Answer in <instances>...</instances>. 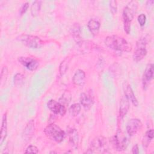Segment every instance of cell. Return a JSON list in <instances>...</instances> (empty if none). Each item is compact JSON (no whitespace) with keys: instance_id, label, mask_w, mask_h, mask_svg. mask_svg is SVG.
<instances>
[{"instance_id":"6da1fadb","label":"cell","mask_w":154,"mask_h":154,"mask_svg":"<svg viewBox=\"0 0 154 154\" xmlns=\"http://www.w3.org/2000/svg\"><path fill=\"white\" fill-rule=\"evenodd\" d=\"M105 45L113 50L130 52L132 46L124 38L118 35H112L106 37L105 39Z\"/></svg>"},{"instance_id":"7a4b0ae2","label":"cell","mask_w":154,"mask_h":154,"mask_svg":"<svg viewBox=\"0 0 154 154\" xmlns=\"http://www.w3.org/2000/svg\"><path fill=\"white\" fill-rule=\"evenodd\" d=\"M137 2L135 1H130L125 7L123 11L124 30L128 34L131 30V23L134 19L137 9Z\"/></svg>"},{"instance_id":"3957f363","label":"cell","mask_w":154,"mask_h":154,"mask_svg":"<svg viewBox=\"0 0 154 154\" xmlns=\"http://www.w3.org/2000/svg\"><path fill=\"white\" fill-rule=\"evenodd\" d=\"M44 132L46 136L57 143L61 142L65 136L64 132L58 125L53 123L48 125Z\"/></svg>"},{"instance_id":"277c9868","label":"cell","mask_w":154,"mask_h":154,"mask_svg":"<svg viewBox=\"0 0 154 154\" xmlns=\"http://www.w3.org/2000/svg\"><path fill=\"white\" fill-rule=\"evenodd\" d=\"M147 42V37L146 36L140 37L137 42L136 48L133 55V59L135 61L138 62L141 61L146 55V45Z\"/></svg>"},{"instance_id":"5b68a950","label":"cell","mask_w":154,"mask_h":154,"mask_svg":"<svg viewBox=\"0 0 154 154\" xmlns=\"http://www.w3.org/2000/svg\"><path fill=\"white\" fill-rule=\"evenodd\" d=\"M19 40L26 46L32 49H38L43 45L42 39L35 35H22L19 37Z\"/></svg>"},{"instance_id":"8992f818","label":"cell","mask_w":154,"mask_h":154,"mask_svg":"<svg viewBox=\"0 0 154 154\" xmlns=\"http://www.w3.org/2000/svg\"><path fill=\"white\" fill-rule=\"evenodd\" d=\"M114 146L116 150L119 151H122L126 149L128 146V140L123 134V132L119 130L117 131L116 135L114 136Z\"/></svg>"},{"instance_id":"52a82bcc","label":"cell","mask_w":154,"mask_h":154,"mask_svg":"<svg viewBox=\"0 0 154 154\" xmlns=\"http://www.w3.org/2000/svg\"><path fill=\"white\" fill-rule=\"evenodd\" d=\"M143 124L141 122L137 119H130L126 125V131L128 135L132 136L135 135L139 131L141 130Z\"/></svg>"},{"instance_id":"ba28073f","label":"cell","mask_w":154,"mask_h":154,"mask_svg":"<svg viewBox=\"0 0 154 154\" xmlns=\"http://www.w3.org/2000/svg\"><path fill=\"white\" fill-rule=\"evenodd\" d=\"M18 61L31 71L35 70L39 66V63L33 58L26 57H20L18 58Z\"/></svg>"},{"instance_id":"9c48e42d","label":"cell","mask_w":154,"mask_h":154,"mask_svg":"<svg viewBox=\"0 0 154 154\" xmlns=\"http://www.w3.org/2000/svg\"><path fill=\"white\" fill-rule=\"evenodd\" d=\"M47 105L48 108L55 114H60V116H63L66 112V106L55 100H50L48 102Z\"/></svg>"},{"instance_id":"30bf717a","label":"cell","mask_w":154,"mask_h":154,"mask_svg":"<svg viewBox=\"0 0 154 154\" xmlns=\"http://www.w3.org/2000/svg\"><path fill=\"white\" fill-rule=\"evenodd\" d=\"M106 141L103 137H99L94 138L91 144V153L93 152V150H96L99 152L106 150Z\"/></svg>"},{"instance_id":"8fae6325","label":"cell","mask_w":154,"mask_h":154,"mask_svg":"<svg viewBox=\"0 0 154 154\" xmlns=\"http://www.w3.org/2000/svg\"><path fill=\"white\" fill-rule=\"evenodd\" d=\"M80 102L85 109H89L94 102V97L90 93H82L80 96Z\"/></svg>"},{"instance_id":"7c38bea8","label":"cell","mask_w":154,"mask_h":154,"mask_svg":"<svg viewBox=\"0 0 154 154\" xmlns=\"http://www.w3.org/2000/svg\"><path fill=\"white\" fill-rule=\"evenodd\" d=\"M153 64H149L144 72L143 76V84L144 87H146L149 82L153 79Z\"/></svg>"},{"instance_id":"4fadbf2b","label":"cell","mask_w":154,"mask_h":154,"mask_svg":"<svg viewBox=\"0 0 154 154\" xmlns=\"http://www.w3.org/2000/svg\"><path fill=\"white\" fill-rule=\"evenodd\" d=\"M123 90H124V92H125L126 97L129 100H130L135 106H137L138 105V100H137L136 97L134 95V91H133L131 85L126 82L125 83L124 85H123Z\"/></svg>"},{"instance_id":"5bb4252c","label":"cell","mask_w":154,"mask_h":154,"mask_svg":"<svg viewBox=\"0 0 154 154\" xmlns=\"http://www.w3.org/2000/svg\"><path fill=\"white\" fill-rule=\"evenodd\" d=\"M85 72L81 69H78L76 71L72 78L73 84L78 86L83 85L85 82Z\"/></svg>"},{"instance_id":"9a60e30c","label":"cell","mask_w":154,"mask_h":154,"mask_svg":"<svg viewBox=\"0 0 154 154\" xmlns=\"http://www.w3.org/2000/svg\"><path fill=\"white\" fill-rule=\"evenodd\" d=\"M129 108V100L126 97V96L123 97L121 99L120 103V109H119V116L121 119H123L127 114Z\"/></svg>"},{"instance_id":"2e32d148","label":"cell","mask_w":154,"mask_h":154,"mask_svg":"<svg viewBox=\"0 0 154 154\" xmlns=\"http://www.w3.org/2000/svg\"><path fill=\"white\" fill-rule=\"evenodd\" d=\"M34 131V121L31 120L26 125L23 131V138L25 140H29L33 135Z\"/></svg>"},{"instance_id":"e0dca14e","label":"cell","mask_w":154,"mask_h":154,"mask_svg":"<svg viewBox=\"0 0 154 154\" xmlns=\"http://www.w3.org/2000/svg\"><path fill=\"white\" fill-rule=\"evenodd\" d=\"M7 134V114H4L2 117V125L1 128V137H0V144L1 145L5 140Z\"/></svg>"},{"instance_id":"ac0fdd59","label":"cell","mask_w":154,"mask_h":154,"mask_svg":"<svg viewBox=\"0 0 154 154\" xmlns=\"http://www.w3.org/2000/svg\"><path fill=\"white\" fill-rule=\"evenodd\" d=\"M100 24L99 21L95 19H91L88 21L87 26L90 30V31L93 35H97L99 32Z\"/></svg>"},{"instance_id":"d6986e66","label":"cell","mask_w":154,"mask_h":154,"mask_svg":"<svg viewBox=\"0 0 154 154\" xmlns=\"http://www.w3.org/2000/svg\"><path fill=\"white\" fill-rule=\"evenodd\" d=\"M69 139L73 147H76L79 141V136L78 132L75 129H71L69 132Z\"/></svg>"},{"instance_id":"ffe728a7","label":"cell","mask_w":154,"mask_h":154,"mask_svg":"<svg viewBox=\"0 0 154 154\" xmlns=\"http://www.w3.org/2000/svg\"><path fill=\"white\" fill-rule=\"evenodd\" d=\"M153 135H154V132L153 129H150L146 132L143 139V145L144 147L146 148L148 147L149 144L153 138Z\"/></svg>"},{"instance_id":"44dd1931","label":"cell","mask_w":154,"mask_h":154,"mask_svg":"<svg viewBox=\"0 0 154 154\" xmlns=\"http://www.w3.org/2000/svg\"><path fill=\"white\" fill-rule=\"evenodd\" d=\"M41 7V1H35L31 7V13L32 16L35 17L37 16L39 13Z\"/></svg>"},{"instance_id":"7402d4cb","label":"cell","mask_w":154,"mask_h":154,"mask_svg":"<svg viewBox=\"0 0 154 154\" xmlns=\"http://www.w3.org/2000/svg\"><path fill=\"white\" fill-rule=\"evenodd\" d=\"M81 109V107L79 103H73L70 106L69 109V112L70 116L75 117L79 114V113L80 112Z\"/></svg>"},{"instance_id":"603a6c76","label":"cell","mask_w":154,"mask_h":154,"mask_svg":"<svg viewBox=\"0 0 154 154\" xmlns=\"http://www.w3.org/2000/svg\"><path fill=\"white\" fill-rule=\"evenodd\" d=\"M69 59L66 58L64 59L60 64L59 66V72L61 75H63L67 71L68 69V65H69Z\"/></svg>"},{"instance_id":"cb8c5ba5","label":"cell","mask_w":154,"mask_h":154,"mask_svg":"<svg viewBox=\"0 0 154 154\" xmlns=\"http://www.w3.org/2000/svg\"><path fill=\"white\" fill-rule=\"evenodd\" d=\"M24 82V76L21 73H17L14 77V84L16 86H21Z\"/></svg>"},{"instance_id":"d4e9b609","label":"cell","mask_w":154,"mask_h":154,"mask_svg":"<svg viewBox=\"0 0 154 154\" xmlns=\"http://www.w3.org/2000/svg\"><path fill=\"white\" fill-rule=\"evenodd\" d=\"M72 35L75 40H79L80 38V27L79 25L77 23L74 25L72 28Z\"/></svg>"},{"instance_id":"484cf974","label":"cell","mask_w":154,"mask_h":154,"mask_svg":"<svg viewBox=\"0 0 154 154\" xmlns=\"http://www.w3.org/2000/svg\"><path fill=\"white\" fill-rule=\"evenodd\" d=\"M8 75V69L7 67H4L1 70V85L2 86L3 84H4L6 81Z\"/></svg>"},{"instance_id":"4316f807","label":"cell","mask_w":154,"mask_h":154,"mask_svg":"<svg viewBox=\"0 0 154 154\" xmlns=\"http://www.w3.org/2000/svg\"><path fill=\"white\" fill-rule=\"evenodd\" d=\"M25 153H38V150L37 149V147L34 146H29L25 152Z\"/></svg>"},{"instance_id":"83f0119b","label":"cell","mask_w":154,"mask_h":154,"mask_svg":"<svg viewBox=\"0 0 154 154\" xmlns=\"http://www.w3.org/2000/svg\"><path fill=\"white\" fill-rule=\"evenodd\" d=\"M146 21V17L144 14H141L138 16V22L140 26H143L145 25Z\"/></svg>"},{"instance_id":"f1b7e54d","label":"cell","mask_w":154,"mask_h":154,"mask_svg":"<svg viewBox=\"0 0 154 154\" xmlns=\"http://www.w3.org/2000/svg\"><path fill=\"white\" fill-rule=\"evenodd\" d=\"M70 95L69 96H67V94L66 96H65V94H64L61 98H60V103H61V104H63V105H64V104H68L69 102H70V98H68V97H70Z\"/></svg>"},{"instance_id":"f546056e","label":"cell","mask_w":154,"mask_h":154,"mask_svg":"<svg viewBox=\"0 0 154 154\" xmlns=\"http://www.w3.org/2000/svg\"><path fill=\"white\" fill-rule=\"evenodd\" d=\"M109 7L111 8V11L113 14L116 13L117 5V1H111L109 2Z\"/></svg>"},{"instance_id":"4dcf8cb0","label":"cell","mask_w":154,"mask_h":154,"mask_svg":"<svg viewBox=\"0 0 154 154\" xmlns=\"http://www.w3.org/2000/svg\"><path fill=\"white\" fill-rule=\"evenodd\" d=\"M28 7H29V4L28 2L23 4L20 9V12H19L20 14L22 15L23 14H24L26 12V11L27 10Z\"/></svg>"},{"instance_id":"1f68e13d","label":"cell","mask_w":154,"mask_h":154,"mask_svg":"<svg viewBox=\"0 0 154 154\" xmlns=\"http://www.w3.org/2000/svg\"><path fill=\"white\" fill-rule=\"evenodd\" d=\"M132 153L134 154H138L139 153V149L137 144H135V146H134V147H132Z\"/></svg>"}]
</instances>
